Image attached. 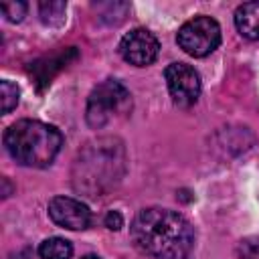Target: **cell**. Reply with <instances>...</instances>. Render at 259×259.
Masks as SVG:
<instances>
[{
  "label": "cell",
  "instance_id": "obj_9",
  "mask_svg": "<svg viewBox=\"0 0 259 259\" xmlns=\"http://www.w3.org/2000/svg\"><path fill=\"white\" fill-rule=\"evenodd\" d=\"M69 59H77V51H75V47L65 49V53H61V55H57V57L36 61V63L30 67V73L34 75V79H36L38 83L49 85L51 79H53V75H55L57 71H61L63 67H67Z\"/></svg>",
  "mask_w": 259,
  "mask_h": 259
},
{
  "label": "cell",
  "instance_id": "obj_11",
  "mask_svg": "<svg viewBox=\"0 0 259 259\" xmlns=\"http://www.w3.org/2000/svg\"><path fill=\"white\" fill-rule=\"evenodd\" d=\"M73 245L63 237H49L38 245L40 259H71Z\"/></svg>",
  "mask_w": 259,
  "mask_h": 259
},
{
  "label": "cell",
  "instance_id": "obj_16",
  "mask_svg": "<svg viewBox=\"0 0 259 259\" xmlns=\"http://www.w3.org/2000/svg\"><path fill=\"white\" fill-rule=\"evenodd\" d=\"M243 259H259V241H247L243 245Z\"/></svg>",
  "mask_w": 259,
  "mask_h": 259
},
{
  "label": "cell",
  "instance_id": "obj_7",
  "mask_svg": "<svg viewBox=\"0 0 259 259\" xmlns=\"http://www.w3.org/2000/svg\"><path fill=\"white\" fill-rule=\"evenodd\" d=\"M158 53H160V42L146 28H134L127 34H123L119 40V55L123 57V61L136 67L152 65Z\"/></svg>",
  "mask_w": 259,
  "mask_h": 259
},
{
  "label": "cell",
  "instance_id": "obj_3",
  "mask_svg": "<svg viewBox=\"0 0 259 259\" xmlns=\"http://www.w3.org/2000/svg\"><path fill=\"white\" fill-rule=\"evenodd\" d=\"M4 146L20 166L47 168L57 158L63 136L55 125L38 119H18L6 130Z\"/></svg>",
  "mask_w": 259,
  "mask_h": 259
},
{
  "label": "cell",
  "instance_id": "obj_1",
  "mask_svg": "<svg viewBox=\"0 0 259 259\" xmlns=\"http://www.w3.org/2000/svg\"><path fill=\"white\" fill-rule=\"evenodd\" d=\"M136 245L152 259H186L194 247L192 225L176 210L150 206L132 223Z\"/></svg>",
  "mask_w": 259,
  "mask_h": 259
},
{
  "label": "cell",
  "instance_id": "obj_8",
  "mask_svg": "<svg viewBox=\"0 0 259 259\" xmlns=\"http://www.w3.org/2000/svg\"><path fill=\"white\" fill-rule=\"evenodd\" d=\"M49 217L55 225L69 231H83L91 223V210L77 198L55 196L49 200Z\"/></svg>",
  "mask_w": 259,
  "mask_h": 259
},
{
  "label": "cell",
  "instance_id": "obj_5",
  "mask_svg": "<svg viewBox=\"0 0 259 259\" xmlns=\"http://www.w3.org/2000/svg\"><path fill=\"white\" fill-rule=\"evenodd\" d=\"M178 47L190 57H206L221 45V26L210 16H194L176 34Z\"/></svg>",
  "mask_w": 259,
  "mask_h": 259
},
{
  "label": "cell",
  "instance_id": "obj_15",
  "mask_svg": "<svg viewBox=\"0 0 259 259\" xmlns=\"http://www.w3.org/2000/svg\"><path fill=\"white\" fill-rule=\"evenodd\" d=\"M103 223H105V227H107L109 231H119V229L123 227V217H121L119 210H109V212L105 214Z\"/></svg>",
  "mask_w": 259,
  "mask_h": 259
},
{
  "label": "cell",
  "instance_id": "obj_14",
  "mask_svg": "<svg viewBox=\"0 0 259 259\" xmlns=\"http://www.w3.org/2000/svg\"><path fill=\"white\" fill-rule=\"evenodd\" d=\"M26 2H20V0H16V2H4L2 6H0V10H2V14L6 16V20H10V22H20L24 16H26Z\"/></svg>",
  "mask_w": 259,
  "mask_h": 259
},
{
  "label": "cell",
  "instance_id": "obj_10",
  "mask_svg": "<svg viewBox=\"0 0 259 259\" xmlns=\"http://www.w3.org/2000/svg\"><path fill=\"white\" fill-rule=\"evenodd\" d=\"M235 26L245 38L249 40L259 38V0L245 2L235 10Z\"/></svg>",
  "mask_w": 259,
  "mask_h": 259
},
{
  "label": "cell",
  "instance_id": "obj_13",
  "mask_svg": "<svg viewBox=\"0 0 259 259\" xmlns=\"http://www.w3.org/2000/svg\"><path fill=\"white\" fill-rule=\"evenodd\" d=\"M0 93H2V113H10L16 105H18V97H20V89L16 83L4 79L0 83Z\"/></svg>",
  "mask_w": 259,
  "mask_h": 259
},
{
  "label": "cell",
  "instance_id": "obj_6",
  "mask_svg": "<svg viewBox=\"0 0 259 259\" xmlns=\"http://www.w3.org/2000/svg\"><path fill=\"white\" fill-rule=\"evenodd\" d=\"M172 101L178 107H190L200 95V75L186 63H170L164 71Z\"/></svg>",
  "mask_w": 259,
  "mask_h": 259
},
{
  "label": "cell",
  "instance_id": "obj_4",
  "mask_svg": "<svg viewBox=\"0 0 259 259\" xmlns=\"http://www.w3.org/2000/svg\"><path fill=\"white\" fill-rule=\"evenodd\" d=\"M130 111H132V95L125 89V85L115 79H105L89 93L85 117L89 127L101 130L111 121L125 117Z\"/></svg>",
  "mask_w": 259,
  "mask_h": 259
},
{
  "label": "cell",
  "instance_id": "obj_12",
  "mask_svg": "<svg viewBox=\"0 0 259 259\" xmlns=\"http://www.w3.org/2000/svg\"><path fill=\"white\" fill-rule=\"evenodd\" d=\"M65 10L67 4L65 2H40L38 4V12H40V20L49 26H57L65 20Z\"/></svg>",
  "mask_w": 259,
  "mask_h": 259
},
{
  "label": "cell",
  "instance_id": "obj_17",
  "mask_svg": "<svg viewBox=\"0 0 259 259\" xmlns=\"http://www.w3.org/2000/svg\"><path fill=\"white\" fill-rule=\"evenodd\" d=\"M83 259H101V257H99V255H93V253H89V255H85Z\"/></svg>",
  "mask_w": 259,
  "mask_h": 259
},
{
  "label": "cell",
  "instance_id": "obj_2",
  "mask_svg": "<svg viewBox=\"0 0 259 259\" xmlns=\"http://www.w3.org/2000/svg\"><path fill=\"white\" fill-rule=\"evenodd\" d=\"M125 174V148L117 138H97L79 152L73 166V186L87 196H103Z\"/></svg>",
  "mask_w": 259,
  "mask_h": 259
}]
</instances>
